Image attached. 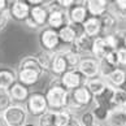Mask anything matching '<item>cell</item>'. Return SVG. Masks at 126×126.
<instances>
[{"label": "cell", "mask_w": 126, "mask_h": 126, "mask_svg": "<svg viewBox=\"0 0 126 126\" xmlns=\"http://www.w3.org/2000/svg\"><path fill=\"white\" fill-rule=\"evenodd\" d=\"M46 99H47V104H48V109L53 110V112H59L63 109L68 108L69 104V96H70V91H68L65 88L60 78H52L49 82V85L47 87V90L44 92Z\"/></svg>", "instance_id": "1"}, {"label": "cell", "mask_w": 126, "mask_h": 126, "mask_svg": "<svg viewBox=\"0 0 126 126\" xmlns=\"http://www.w3.org/2000/svg\"><path fill=\"white\" fill-rule=\"evenodd\" d=\"M92 104H94V96L88 91V88L83 85L76 88V90L70 91L66 110H69L72 114L77 116L78 113H83L85 110L91 109Z\"/></svg>", "instance_id": "2"}, {"label": "cell", "mask_w": 126, "mask_h": 126, "mask_svg": "<svg viewBox=\"0 0 126 126\" xmlns=\"http://www.w3.org/2000/svg\"><path fill=\"white\" fill-rule=\"evenodd\" d=\"M38 39L42 49L46 51V52L56 53L59 51H61V42H60L57 30H53L51 27L46 26L39 31Z\"/></svg>", "instance_id": "3"}, {"label": "cell", "mask_w": 126, "mask_h": 126, "mask_svg": "<svg viewBox=\"0 0 126 126\" xmlns=\"http://www.w3.org/2000/svg\"><path fill=\"white\" fill-rule=\"evenodd\" d=\"M25 108L27 110V113H29V116L35 117V118H39L46 112H48L49 109H48V104H47V99H46L44 92L32 91L25 104Z\"/></svg>", "instance_id": "4"}, {"label": "cell", "mask_w": 126, "mask_h": 126, "mask_svg": "<svg viewBox=\"0 0 126 126\" xmlns=\"http://www.w3.org/2000/svg\"><path fill=\"white\" fill-rule=\"evenodd\" d=\"M8 126H25L29 122V113L25 105L13 104L1 114Z\"/></svg>", "instance_id": "5"}, {"label": "cell", "mask_w": 126, "mask_h": 126, "mask_svg": "<svg viewBox=\"0 0 126 126\" xmlns=\"http://www.w3.org/2000/svg\"><path fill=\"white\" fill-rule=\"evenodd\" d=\"M47 7L49 9V16L47 21V26L53 30H60L61 27L69 24L68 12L61 9L57 5V1H47Z\"/></svg>", "instance_id": "6"}, {"label": "cell", "mask_w": 126, "mask_h": 126, "mask_svg": "<svg viewBox=\"0 0 126 126\" xmlns=\"http://www.w3.org/2000/svg\"><path fill=\"white\" fill-rule=\"evenodd\" d=\"M79 73L82 74L85 79H94V78H99L101 77L100 74V63L99 60L94 59L92 56H86L82 57V61L78 66Z\"/></svg>", "instance_id": "7"}, {"label": "cell", "mask_w": 126, "mask_h": 126, "mask_svg": "<svg viewBox=\"0 0 126 126\" xmlns=\"http://www.w3.org/2000/svg\"><path fill=\"white\" fill-rule=\"evenodd\" d=\"M31 7L27 4L25 0H15V1H9V16L15 21L18 22H25L30 17Z\"/></svg>", "instance_id": "8"}, {"label": "cell", "mask_w": 126, "mask_h": 126, "mask_svg": "<svg viewBox=\"0 0 126 126\" xmlns=\"http://www.w3.org/2000/svg\"><path fill=\"white\" fill-rule=\"evenodd\" d=\"M60 82L61 85L66 88L68 91H73L76 88L83 86L86 83L85 77L79 73L78 69H74V70H68L65 74H63L60 77Z\"/></svg>", "instance_id": "9"}, {"label": "cell", "mask_w": 126, "mask_h": 126, "mask_svg": "<svg viewBox=\"0 0 126 126\" xmlns=\"http://www.w3.org/2000/svg\"><path fill=\"white\" fill-rule=\"evenodd\" d=\"M88 17H90V15H88L86 7V1H76L74 5L68 11V18L69 22H72V24L83 25Z\"/></svg>", "instance_id": "10"}, {"label": "cell", "mask_w": 126, "mask_h": 126, "mask_svg": "<svg viewBox=\"0 0 126 126\" xmlns=\"http://www.w3.org/2000/svg\"><path fill=\"white\" fill-rule=\"evenodd\" d=\"M92 44H94V39L83 34L74 40V43L69 47V49H72L73 52L78 53L82 57H86V56H91L92 53Z\"/></svg>", "instance_id": "11"}, {"label": "cell", "mask_w": 126, "mask_h": 126, "mask_svg": "<svg viewBox=\"0 0 126 126\" xmlns=\"http://www.w3.org/2000/svg\"><path fill=\"white\" fill-rule=\"evenodd\" d=\"M42 77H43V74L34 70V69H27V68L17 69V81L29 88L35 86L40 81Z\"/></svg>", "instance_id": "12"}, {"label": "cell", "mask_w": 126, "mask_h": 126, "mask_svg": "<svg viewBox=\"0 0 126 126\" xmlns=\"http://www.w3.org/2000/svg\"><path fill=\"white\" fill-rule=\"evenodd\" d=\"M8 92H9V95H11V97H12L13 104H20V105L26 104V101H27V99H29V96L31 94L30 88L24 86L18 81L9 88Z\"/></svg>", "instance_id": "13"}, {"label": "cell", "mask_w": 126, "mask_h": 126, "mask_svg": "<svg viewBox=\"0 0 126 126\" xmlns=\"http://www.w3.org/2000/svg\"><path fill=\"white\" fill-rule=\"evenodd\" d=\"M69 70L68 68V64H66V60H65V56L63 49L59 51V52L53 53V57H52V64H51V74L55 77V78H60Z\"/></svg>", "instance_id": "14"}, {"label": "cell", "mask_w": 126, "mask_h": 126, "mask_svg": "<svg viewBox=\"0 0 126 126\" xmlns=\"http://www.w3.org/2000/svg\"><path fill=\"white\" fill-rule=\"evenodd\" d=\"M48 16H49V9L47 7V1L44 4H42V5H38V7H31L30 18L40 27V30L47 26Z\"/></svg>", "instance_id": "15"}, {"label": "cell", "mask_w": 126, "mask_h": 126, "mask_svg": "<svg viewBox=\"0 0 126 126\" xmlns=\"http://www.w3.org/2000/svg\"><path fill=\"white\" fill-rule=\"evenodd\" d=\"M100 20V25H101V36L105 35H110L118 29V20L116 18L113 13H110L109 11H107L104 15H101L99 17Z\"/></svg>", "instance_id": "16"}, {"label": "cell", "mask_w": 126, "mask_h": 126, "mask_svg": "<svg viewBox=\"0 0 126 126\" xmlns=\"http://www.w3.org/2000/svg\"><path fill=\"white\" fill-rule=\"evenodd\" d=\"M17 82V72L12 68H0V90L8 91Z\"/></svg>", "instance_id": "17"}, {"label": "cell", "mask_w": 126, "mask_h": 126, "mask_svg": "<svg viewBox=\"0 0 126 126\" xmlns=\"http://www.w3.org/2000/svg\"><path fill=\"white\" fill-rule=\"evenodd\" d=\"M110 51H113L108 43L105 42L104 36H97V38L94 39V44H92V53L91 56L96 60H103L105 57L107 55H108V52H110Z\"/></svg>", "instance_id": "18"}, {"label": "cell", "mask_w": 126, "mask_h": 126, "mask_svg": "<svg viewBox=\"0 0 126 126\" xmlns=\"http://www.w3.org/2000/svg\"><path fill=\"white\" fill-rule=\"evenodd\" d=\"M86 7L88 11V15L91 17H100L108 11L109 1H107V0H87Z\"/></svg>", "instance_id": "19"}, {"label": "cell", "mask_w": 126, "mask_h": 126, "mask_svg": "<svg viewBox=\"0 0 126 126\" xmlns=\"http://www.w3.org/2000/svg\"><path fill=\"white\" fill-rule=\"evenodd\" d=\"M83 32L92 39L101 36V25L99 17H88L87 21L83 24Z\"/></svg>", "instance_id": "20"}, {"label": "cell", "mask_w": 126, "mask_h": 126, "mask_svg": "<svg viewBox=\"0 0 126 126\" xmlns=\"http://www.w3.org/2000/svg\"><path fill=\"white\" fill-rule=\"evenodd\" d=\"M85 86L88 88V91L92 94V96L94 97H97L99 95L103 94V91L107 88V86H108V83H107V81L104 78H94V79H87Z\"/></svg>", "instance_id": "21"}, {"label": "cell", "mask_w": 126, "mask_h": 126, "mask_svg": "<svg viewBox=\"0 0 126 126\" xmlns=\"http://www.w3.org/2000/svg\"><path fill=\"white\" fill-rule=\"evenodd\" d=\"M104 79L107 81V83L110 85L112 87L121 88V86H122L125 83V81H126V69H124V68L114 69V70Z\"/></svg>", "instance_id": "22"}, {"label": "cell", "mask_w": 126, "mask_h": 126, "mask_svg": "<svg viewBox=\"0 0 126 126\" xmlns=\"http://www.w3.org/2000/svg\"><path fill=\"white\" fill-rule=\"evenodd\" d=\"M59 38L63 46H69L70 47L74 43V40L78 38V35H77L76 30L73 29V26L70 24H68L59 30Z\"/></svg>", "instance_id": "23"}, {"label": "cell", "mask_w": 126, "mask_h": 126, "mask_svg": "<svg viewBox=\"0 0 126 126\" xmlns=\"http://www.w3.org/2000/svg\"><path fill=\"white\" fill-rule=\"evenodd\" d=\"M91 110H92V113H94V117L96 120V122L97 124H101V125L104 124V122H108L110 112H112L108 107L101 105V104H96V103L92 104Z\"/></svg>", "instance_id": "24"}, {"label": "cell", "mask_w": 126, "mask_h": 126, "mask_svg": "<svg viewBox=\"0 0 126 126\" xmlns=\"http://www.w3.org/2000/svg\"><path fill=\"white\" fill-rule=\"evenodd\" d=\"M108 11L110 13H113L118 21H126V0L109 1Z\"/></svg>", "instance_id": "25"}, {"label": "cell", "mask_w": 126, "mask_h": 126, "mask_svg": "<svg viewBox=\"0 0 126 126\" xmlns=\"http://www.w3.org/2000/svg\"><path fill=\"white\" fill-rule=\"evenodd\" d=\"M109 126H126V108H118L110 112L109 120H108Z\"/></svg>", "instance_id": "26"}, {"label": "cell", "mask_w": 126, "mask_h": 126, "mask_svg": "<svg viewBox=\"0 0 126 126\" xmlns=\"http://www.w3.org/2000/svg\"><path fill=\"white\" fill-rule=\"evenodd\" d=\"M36 60H38V63L40 64L42 69H43V72L47 74L51 72V64H52V57H53V53H49V52H46V51H39V52H36L35 55Z\"/></svg>", "instance_id": "27"}, {"label": "cell", "mask_w": 126, "mask_h": 126, "mask_svg": "<svg viewBox=\"0 0 126 126\" xmlns=\"http://www.w3.org/2000/svg\"><path fill=\"white\" fill-rule=\"evenodd\" d=\"M18 68H27V69H34V70L42 73L44 76V72L43 69H42L40 64L38 63V60H36V57L34 55H29V56H25V57L21 59L20 64H18Z\"/></svg>", "instance_id": "28"}, {"label": "cell", "mask_w": 126, "mask_h": 126, "mask_svg": "<svg viewBox=\"0 0 126 126\" xmlns=\"http://www.w3.org/2000/svg\"><path fill=\"white\" fill-rule=\"evenodd\" d=\"M64 56H65V60H66V64H68V68L69 70H74V69H78L79 64L82 61V56H79L78 53L73 52L72 49H63Z\"/></svg>", "instance_id": "29"}, {"label": "cell", "mask_w": 126, "mask_h": 126, "mask_svg": "<svg viewBox=\"0 0 126 126\" xmlns=\"http://www.w3.org/2000/svg\"><path fill=\"white\" fill-rule=\"evenodd\" d=\"M110 107H112V110L118 109V108H125L126 107V92L122 91L121 88H116L113 97H112Z\"/></svg>", "instance_id": "30"}, {"label": "cell", "mask_w": 126, "mask_h": 126, "mask_svg": "<svg viewBox=\"0 0 126 126\" xmlns=\"http://www.w3.org/2000/svg\"><path fill=\"white\" fill-rule=\"evenodd\" d=\"M73 116L69 110L63 109L56 112V126H68L70 124V121L73 118Z\"/></svg>", "instance_id": "31"}, {"label": "cell", "mask_w": 126, "mask_h": 126, "mask_svg": "<svg viewBox=\"0 0 126 126\" xmlns=\"http://www.w3.org/2000/svg\"><path fill=\"white\" fill-rule=\"evenodd\" d=\"M39 126H56V112L48 110L38 118Z\"/></svg>", "instance_id": "32"}, {"label": "cell", "mask_w": 126, "mask_h": 126, "mask_svg": "<svg viewBox=\"0 0 126 126\" xmlns=\"http://www.w3.org/2000/svg\"><path fill=\"white\" fill-rule=\"evenodd\" d=\"M11 105H13V101H12V97L9 95V92L0 90V114H3Z\"/></svg>", "instance_id": "33"}, {"label": "cell", "mask_w": 126, "mask_h": 126, "mask_svg": "<svg viewBox=\"0 0 126 126\" xmlns=\"http://www.w3.org/2000/svg\"><path fill=\"white\" fill-rule=\"evenodd\" d=\"M78 120H79V122H81L82 126H91V125L96 124V120H95L94 113H92L91 109L85 110L83 113H81L78 116Z\"/></svg>", "instance_id": "34"}, {"label": "cell", "mask_w": 126, "mask_h": 126, "mask_svg": "<svg viewBox=\"0 0 126 126\" xmlns=\"http://www.w3.org/2000/svg\"><path fill=\"white\" fill-rule=\"evenodd\" d=\"M100 61H101V60H100ZM103 61H104L105 64H108L109 66L113 68V69L120 68V61H118L117 49H113V51H110V52H108V55H107L103 59Z\"/></svg>", "instance_id": "35"}, {"label": "cell", "mask_w": 126, "mask_h": 126, "mask_svg": "<svg viewBox=\"0 0 126 126\" xmlns=\"http://www.w3.org/2000/svg\"><path fill=\"white\" fill-rule=\"evenodd\" d=\"M113 36L116 39V43H117V49L126 47V29L118 27V29L113 32Z\"/></svg>", "instance_id": "36"}, {"label": "cell", "mask_w": 126, "mask_h": 126, "mask_svg": "<svg viewBox=\"0 0 126 126\" xmlns=\"http://www.w3.org/2000/svg\"><path fill=\"white\" fill-rule=\"evenodd\" d=\"M9 18H11V16H9V12H0V31H3L4 29L7 27L8 22H9Z\"/></svg>", "instance_id": "37"}, {"label": "cell", "mask_w": 126, "mask_h": 126, "mask_svg": "<svg viewBox=\"0 0 126 126\" xmlns=\"http://www.w3.org/2000/svg\"><path fill=\"white\" fill-rule=\"evenodd\" d=\"M118 53V61H120V68L126 69V47L117 49Z\"/></svg>", "instance_id": "38"}, {"label": "cell", "mask_w": 126, "mask_h": 126, "mask_svg": "<svg viewBox=\"0 0 126 126\" xmlns=\"http://www.w3.org/2000/svg\"><path fill=\"white\" fill-rule=\"evenodd\" d=\"M74 0H59L57 1V5L61 8V9H64V11H69V9H70L73 5H74Z\"/></svg>", "instance_id": "39"}, {"label": "cell", "mask_w": 126, "mask_h": 126, "mask_svg": "<svg viewBox=\"0 0 126 126\" xmlns=\"http://www.w3.org/2000/svg\"><path fill=\"white\" fill-rule=\"evenodd\" d=\"M24 24H25V25H26L27 27H29V29H31V30H36V29H40V27H39L38 25H36V24H35V22L31 20L30 17L27 18V20H26V21L24 22Z\"/></svg>", "instance_id": "40"}, {"label": "cell", "mask_w": 126, "mask_h": 126, "mask_svg": "<svg viewBox=\"0 0 126 126\" xmlns=\"http://www.w3.org/2000/svg\"><path fill=\"white\" fill-rule=\"evenodd\" d=\"M9 8V1L7 0H0V12H7Z\"/></svg>", "instance_id": "41"}, {"label": "cell", "mask_w": 126, "mask_h": 126, "mask_svg": "<svg viewBox=\"0 0 126 126\" xmlns=\"http://www.w3.org/2000/svg\"><path fill=\"white\" fill-rule=\"evenodd\" d=\"M26 1L30 7H38V5H42V4L46 3V1H42V0H26Z\"/></svg>", "instance_id": "42"}, {"label": "cell", "mask_w": 126, "mask_h": 126, "mask_svg": "<svg viewBox=\"0 0 126 126\" xmlns=\"http://www.w3.org/2000/svg\"><path fill=\"white\" fill-rule=\"evenodd\" d=\"M68 126H82L81 122H79V120H78V116H73L70 124H69Z\"/></svg>", "instance_id": "43"}, {"label": "cell", "mask_w": 126, "mask_h": 126, "mask_svg": "<svg viewBox=\"0 0 126 126\" xmlns=\"http://www.w3.org/2000/svg\"><path fill=\"white\" fill-rule=\"evenodd\" d=\"M0 126H8L7 122H5V120L3 118V116H1V114H0Z\"/></svg>", "instance_id": "44"}, {"label": "cell", "mask_w": 126, "mask_h": 126, "mask_svg": "<svg viewBox=\"0 0 126 126\" xmlns=\"http://www.w3.org/2000/svg\"><path fill=\"white\" fill-rule=\"evenodd\" d=\"M25 126H39L38 124H35V122H27Z\"/></svg>", "instance_id": "45"}, {"label": "cell", "mask_w": 126, "mask_h": 126, "mask_svg": "<svg viewBox=\"0 0 126 126\" xmlns=\"http://www.w3.org/2000/svg\"><path fill=\"white\" fill-rule=\"evenodd\" d=\"M121 90H122V91H125V92H126V81H125V83H124V85L121 86Z\"/></svg>", "instance_id": "46"}, {"label": "cell", "mask_w": 126, "mask_h": 126, "mask_svg": "<svg viewBox=\"0 0 126 126\" xmlns=\"http://www.w3.org/2000/svg\"><path fill=\"white\" fill-rule=\"evenodd\" d=\"M91 126H103V125H101V124H97V122H96V124H94V125H91Z\"/></svg>", "instance_id": "47"}, {"label": "cell", "mask_w": 126, "mask_h": 126, "mask_svg": "<svg viewBox=\"0 0 126 126\" xmlns=\"http://www.w3.org/2000/svg\"><path fill=\"white\" fill-rule=\"evenodd\" d=\"M125 108H126V107H125Z\"/></svg>", "instance_id": "48"}, {"label": "cell", "mask_w": 126, "mask_h": 126, "mask_svg": "<svg viewBox=\"0 0 126 126\" xmlns=\"http://www.w3.org/2000/svg\"><path fill=\"white\" fill-rule=\"evenodd\" d=\"M108 126H109V125H108Z\"/></svg>", "instance_id": "49"}]
</instances>
